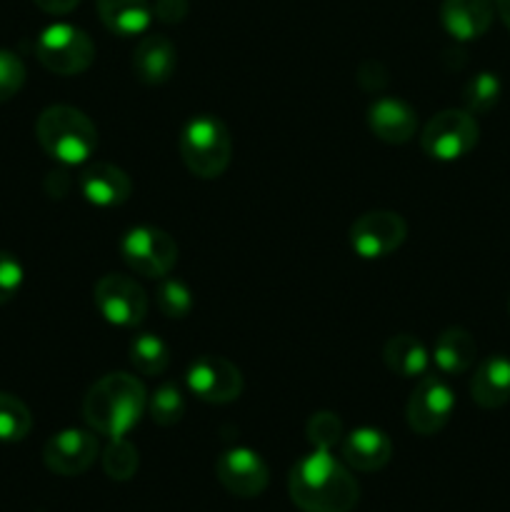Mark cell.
Here are the masks:
<instances>
[{
	"label": "cell",
	"instance_id": "obj_1",
	"mask_svg": "<svg viewBox=\"0 0 510 512\" xmlns=\"http://www.w3.org/2000/svg\"><path fill=\"white\" fill-rule=\"evenodd\" d=\"M288 493L303 512H350L360 500L353 473L330 450H313L293 465Z\"/></svg>",
	"mask_w": 510,
	"mask_h": 512
},
{
	"label": "cell",
	"instance_id": "obj_2",
	"mask_svg": "<svg viewBox=\"0 0 510 512\" xmlns=\"http://www.w3.org/2000/svg\"><path fill=\"white\" fill-rule=\"evenodd\" d=\"M148 410L145 385L130 373H108L88 390L83 418L93 433L105 438H125Z\"/></svg>",
	"mask_w": 510,
	"mask_h": 512
},
{
	"label": "cell",
	"instance_id": "obj_3",
	"mask_svg": "<svg viewBox=\"0 0 510 512\" xmlns=\"http://www.w3.org/2000/svg\"><path fill=\"white\" fill-rule=\"evenodd\" d=\"M40 148L63 165H83L98 148V128L73 105H50L35 123Z\"/></svg>",
	"mask_w": 510,
	"mask_h": 512
},
{
	"label": "cell",
	"instance_id": "obj_4",
	"mask_svg": "<svg viewBox=\"0 0 510 512\" xmlns=\"http://www.w3.org/2000/svg\"><path fill=\"white\" fill-rule=\"evenodd\" d=\"M178 150L190 173L203 180H213L228 170L233 158V138L223 120L203 113L183 125Z\"/></svg>",
	"mask_w": 510,
	"mask_h": 512
},
{
	"label": "cell",
	"instance_id": "obj_5",
	"mask_svg": "<svg viewBox=\"0 0 510 512\" xmlns=\"http://www.w3.org/2000/svg\"><path fill=\"white\" fill-rule=\"evenodd\" d=\"M35 55L40 65L55 75H80L93 65L95 45L83 28L53 23L38 35Z\"/></svg>",
	"mask_w": 510,
	"mask_h": 512
},
{
	"label": "cell",
	"instance_id": "obj_6",
	"mask_svg": "<svg viewBox=\"0 0 510 512\" xmlns=\"http://www.w3.org/2000/svg\"><path fill=\"white\" fill-rule=\"evenodd\" d=\"M478 138L480 128L475 115H470L465 108H448L435 113L425 123L423 133H420V145H423L425 155H430L433 160L453 163V160L465 158L478 145Z\"/></svg>",
	"mask_w": 510,
	"mask_h": 512
},
{
	"label": "cell",
	"instance_id": "obj_7",
	"mask_svg": "<svg viewBox=\"0 0 510 512\" xmlns=\"http://www.w3.org/2000/svg\"><path fill=\"white\" fill-rule=\"evenodd\" d=\"M120 253L133 273L163 280L178 263V243L155 225H135L120 240Z\"/></svg>",
	"mask_w": 510,
	"mask_h": 512
},
{
	"label": "cell",
	"instance_id": "obj_8",
	"mask_svg": "<svg viewBox=\"0 0 510 512\" xmlns=\"http://www.w3.org/2000/svg\"><path fill=\"white\" fill-rule=\"evenodd\" d=\"M93 300L98 313L115 328H138L148 315V295L128 275H103L95 283Z\"/></svg>",
	"mask_w": 510,
	"mask_h": 512
},
{
	"label": "cell",
	"instance_id": "obj_9",
	"mask_svg": "<svg viewBox=\"0 0 510 512\" xmlns=\"http://www.w3.org/2000/svg\"><path fill=\"white\" fill-rule=\"evenodd\" d=\"M455 410V393L443 375H428L420 378L415 390L410 393L405 418L413 433L418 435H435L448 425Z\"/></svg>",
	"mask_w": 510,
	"mask_h": 512
},
{
	"label": "cell",
	"instance_id": "obj_10",
	"mask_svg": "<svg viewBox=\"0 0 510 512\" xmlns=\"http://www.w3.org/2000/svg\"><path fill=\"white\" fill-rule=\"evenodd\" d=\"M408 235V223L393 210H370L350 225V248L363 260L393 255Z\"/></svg>",
	"mask_w": 510,
	"mask_h": 512
},
{
	"label": "cell",
	"instance_id": "obj_11",
	"mask_svg": "<svg viewBox=\"0 0 510 512\" xmlns=\"http://www.w3.org/2000/svg\"><path fill=\"white\" fill-rule=\"evenodd\" d=\"M188 390L210 405H228L243 393V375L230 360L220 355H200L185 373Z\"/></svg>",
	"mask_w": 510,
	"mask_h": 512
},
{
	"label": "cell",
	"instance_id": "obj_12",
	"mask_svg": "<svg viewBox=\"0 0 510 512\" xmlns=\"http://www.w3.org/2000/svg\"><path fill=\"white\" fill-rule=\"evenodd\" d=\"M100 455V443L93 430L65 428L55 433L43 448V463L50 473L75 478L93 468Z\"/></svg>",
	"mask_w": 510,
	"mask_h": 512
},
{
	"label": "cell",
	"instance_id": "obj_13",
	"mask_svg": "<svg viewBox=\"0 0 510 512\" xmlns=\"http://www.w3.org/2000/svg\"><path fill=\"white\" fill-rule=\"evenodd\" d=\"M215 475L235 498H258L270 480L265 460L250 448H230L220 453L215 460Z\"/></svg>",
	"mask_w": 510,
	"mask_h": 512
},
{
	"label": "cell",
	"instance_id": "obj_14",
	"mask_svg": "<svg viewBox=\"0 0 510 512\" xmlns=\"http://www.w3.org/2000/svg\"><path fill=\"white\" fill-rule=\"evenodd\" d=\"M368 128L383 143L403 145L418 133V113L405 100L380 95L368 108Z\"/></svg>",
	"mask_w": 510,
	"mask_h": 512
},
{
	"label": "cell",
	"instance_id": "obj_15",
	"mask_svg": "<svg viewBox=\"0 0 510 512\" xmlns=\"http://www.w3.org/2000/svg\"><path fill=\"white\" fill-rule=\"evenodd\" d=\"M80 193L95 208H120L133 193L128 173L113 163H90L78 178Z\"/></svg>",
	"mask_w": 510,
	"mask_h": 512
},
{
	"label": "cell",
	"instance_id": "obj_16",
	"mask_svg": "<svg viewBox=\"0 0 510 512\" xmlns=\"http://www.w3.org/2000/svg\"><path fill=\"white\" fill-rule=\"evenodd\" d=\"M495 18L493 0H443L440 23L450 38L460 43L483 38Z\"/></svg>",
	"mask_w": 510,
	"mask_h": 512
},
{
	"label": "cell",
	"instance_id": "obj_17",
	"mask_svg": "<svg viewBox=\"0 0 510 512\" xmlns=\"http://www.w3.org/2000/svg\"><path fill=\"white\" fill-rule=\"evenodd\" d=\"M178 68V50L168 35H143L133 53V73L145 85H163Z\"/></svg>",
	"mask_w": 510,
	"mask_h": 512
},
{
	"label": "cell",
	"instance_id": "obj_18",
	"mask_svg": "<svg viewBox=\"0 0 510 512\" xmlns=\"http://www.w3.org/2000/svg\"><path fill=\"white\" fill-rule=\"evenodd\" d=\"M390 458H393V443L383 430L363 425L343 438V460L348 468L375 473V470H383Z\"/></svg>",
	"mask_w": 510,
	"mask_h": 512
},
{
	"label": "cell",
	"instance_id": "obj_19",
	"mask_svg": "<svg viewBox=\"0 0 510 512\" xmlns=\"http://www.w3.org/2000/svg\"><path fill=\"white\" fill-rule=\"evenodd\" d=\"M470 398L485 410H498L510 403V358L490 355L470 378Z\"/></svg>",
	"mask_w": 510,
	"mask_h": 512
},
{
	"label": "cell",
	"instance_id": "obj_20",
	"mask_svg": "<svg viewBox=\"0 0 510 512\" xmlns=\"http://www.w3.org/2000/svg\"><path fill=\"white\" fill-rule=\"evenodd\" d=\"M100 20L120 38L143 35L153 23V5L148 0H95Z\"/></svg>",
	"mask_w": 510,
	"mask_h": 512
},
{
	"label": "cell",
	"instance_id": "obj_21",
	"mask_svg": "<svg viewBox=\"0 0 510 512\" xmlns=\"http://www.w3.org/2000/svg\"><path fill=\"white\" fill-rule=\"evenodd\" d=\"M478 345L475 338L465 328H445L438 335L433 348V363L440 370V375H463L473 368Z\"/></svg>",
	"mask_w": 510,
	"mask_h": 512
},
{
	"label": "cell",
	"instance_id": "obj_22",
	"mask_svg": "<svg viewBox=\"0 0 510 512\" xmlns=\"http://www.w3.org/2000/svg\"><path fill=\"white\" fill-rule=\"evenodd\" d=\"M383 363L390 373L400 378H423L428 373L430 355L415 335L398 333L385 343Z\"/></svg>",
	"mask_w": 510,
	"mask_h": 512
},
{
	"label": "cell",
	"instance_id": "obj_23",
	"mask_svg": "<svg viewBox=\"0 0 510 512\" xmlns=\"http://www.w3.org/2000/svg\"><path fill=\"white\" fill-rule=\"evenodd\" d=\"M130 363L145 378H158L170 365V348L160 335L140 333L130 340Z\"/></svg>",
	"mask_w": 510,
	"mask_h": 512
},
{
	"label": "cell",
	"instance_id": "obj_24",
	"mask_svg": "<svg viewBox=\"0 0 510 512\" xmlns=\"http://www.w3.org/2000/svg\"><path fill=\"white\" fill-rule=\"evenodd\" d=\"M500 95H503V80L498 78V73L480 70L465 83L463 105L470 115H485L500 103Z\"/></svg>",
	"mask_w": 510,
	"mask_h": 512
},
{
	"label": "cell",
	"instance_id": "obj_25",
	"mask_svg": "<svg viewBox=\"0 0 510 512\" xmlns=\"http://www.w3.org/2000/svg\"><path fill=\"white\" fill-rule=\"evenodd\" d=\"M33 428L28 405L15 395L0 390V443H20Z\"/></svg>",
	"mask_w": 510,
	"mask_h": 512
},
{
	"label": "cell",
	"instance_id": "obj_26",
	"mask_svg": "<svg viewBox=\"0 0 510 512\" xmlns=\"http://www.w3.org/2000/svg\"><path fill=\"white\" fill-rule=\"evenodd\" d=\"M148 413L153 418V423H158L160 428H173V425H178L185 415V398L178 385H158L155 393L148 395Z\"/></svg>",
	"mask_w": 510,
	"mask_h": 512
},
{
	"label": "cell",
	"instance_id": "obj_27",
	"mask_svg": "<svg viewBox=\"0 0 510 512\" xmlns=\"http://www.w3.org/2000/svg\"><path fill=\"white\" fill-rule=\"evenodd\" d=\"M138 465V448L133 443H128L125 438H113L108 443V448L103 450V470L110 480L125 483V480H130L138 473Z\"/></svg>",
	"mask_w": 510,
	"mask_h": 512
},
{
	"label": "cell",
	"instance_id": "obj_28",
	"mask_svg": "<svg viewBox=\"0 0 510 512\" xmlns=\"http://www.w3.org/2000/svg\"><path fill=\"white\" fill-rule=\"evenodd\" d=\"M155 305L165 318L183 320L193 310V290L183 280L165 275L163 283L158 285V293H155Z\"/></svg>",
	"mask_w": 510,
	"mask_h": 512
},
{
	"label": "cell",
	"instance_id": "obj_29",
	"mask_svg": "<svg viewBox=\"0 0 510 512\" xmlns=\"http://www.w3.org/2000/svg\"><path fill=\"white\" fill-rule=\"evenodd\" d=\"M305 435H308V443L313 445V450H333L345 438L343 420L335 413L320 410V413L310 415L308 425H305Z\"/></svg>",
	"mask_w": 510,
	"mask_h": 512
},
{
	"label": "cell",
	"instance_id": "obj_30",
	"mask_svg": "<svg viewBox=\"0 0 510 512\" xmlns=\"http://www.w3.org/2000/svg\"><path fill=\"white\" fill-rule=\"evenodd\" d=\"M25 83V65L10 50L0 48V103L15 98Z\"/></svg>",
	"mask_w": 510,
	"mask_h": 512
},
{
	"label": "cell",
	"instance_id": "obj_31",
	"mask_svg": "<svg viewBox=\"0 0 510 512\" xmlns=\"http://www.w3.org/2000/svg\"><path fill=\"white\" fill-rule=\"evenodd\" d=\"M25 280L23 263L8 250H0V305L10 303L20 293Z\"/></svg>",
	"mask_w": 510,
	"mask_h": 512
},
{
	"label": "cell",
	"instance_id": "obj_32",
	"mask_svg": "<svg viewBox=\"0 0 510 512\" xmlns=\"http://www.w3.org/2000/svg\"><path fill=\"white\" fill-rule=\"evenodd\" d=\"M358 83L360 88H365L368 93H380V90L388 85V70L380 63H375V60H368V63L360 65Z\"/></svg>",
	"mask_w": 510,
	"mask_h": 512
},
{
	"label": "cell",
	"instance_id": "obj_33",
	"mask_svg": "<svg viewBox=\"0 0 510 512\" xmlns=\"http://www.w3.org/2000/svg\"><path fill=\"white\" fill-rule=\"evenodd\" d=\"M188 15V0H155L153 18L165 25L183 23Z\"/></svg>",
	"mask_w": 510,
	"mask_h": 512
},
{
	"label": "cell",
	"instance_id": "obj_34",
	"mask_svg": "<svg viewBox=\"0 0 510 512\" xmlns=\"http://www.w3.org/2000/svg\"><path fill=\"white\" fill-rule=\"evenodd\" d=\"M43 13L50 15H65L70 10H75L80 5V0H33Z\"/></svg>",
	"mask_w": 510,
	"mask_h": 512
},
{
	"label": "cell",
	"instance_id": "obj_35",
	"mask_svg": "<svg viewBox=\"0 0 510 512\" xmlns=\"http://www.w3.org/2000/svg\"><path fill=\"white\" fill-rule=\"evenodd\" d=\"M495 10H498L500 20L505 23V28L510 30V0H495Z\"/></svg>",
	"mask_w": 510,
	"mask_h": 512
},
{
	"label": "cell",
	"instance_id": "obj_36",
	"mask_svg": "<svg viewBox=\"0 0 510 512\" xmlns=\"http://www.w3.org/2000/svg\"><path fill=\"white\" fill-rule=\"evenodd\" d=\"M508 313H510V298H508Z\"/></svg>",
	"mask_w": 510,
	"mask_h": 512
}]
</instances>
